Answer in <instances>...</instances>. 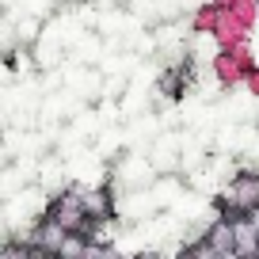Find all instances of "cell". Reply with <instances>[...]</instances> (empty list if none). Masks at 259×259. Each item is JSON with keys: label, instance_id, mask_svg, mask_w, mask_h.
I'll return each mask as SVG.
<instances>
[{"label": "cell", "instance_id": "cell-1", "mask_svg": "<svg viewBox=\"0 0 259 259\" xmlns=\"http://www.w3.org/2000/svg\"><path fill=\"white\" fill-rule=\"evenodd\" d=\"M251 69H255V61H251V46L218 50V57H213V76H218V84H225V88H236V84L244 80V73H251Z\"/></svg>", "mask_w": 259, "mask_h": 259}, {"label": "cell", "instance_id": "cell-2", "mask_svg": "<svg viewBox=\"0 0 259 259\" xmlns=\"http://www.w3.org/2000/svg\"><path fill=\"white\" fill-rule=\"evenodd\" d=\"M210 34H213V42H218L221 50H240V46H248V38H251V31L244 23H236L225 8H221V16H218V23H213Z\"/></svg>", "mask_w": 259, "mask_h": 259}, {"label": "cell", "instance_id": "cell-3", "mask_svg": "<svg viewBox=\"0 0 259 259\" xmlns=\"http://www.w3.org/2000/svg\"><path fill=\"white\" fill-rule=\"evenodd\" d=\"M229 16L236 19V23H244L251 31V27H255V0H233V4H229Z\"/></svg>", "mask_w": 259, "mask_h": 259}, {"label": "cell", "instance_id": "cell-4", "mask_svg": "<svg viewBox=\"0 0 259 259\" xmlns=\"http://www.w3.org/2000/svg\"><path fill=\"white\" fill-rule=\"evenodd\" d=\"M218 16H221V8H213V4H202V8L194 12L191 23H194V31H198V34H210L213 23H218Z\"/></svg>", "mask_w": 259, "mask_h": 259}, {"label": "cell", "instance_id": "cell-5", "mask_svg": "<svg viewBox=\"0 0 259 259\" xmlns=\"http://www.w3.org/2000/svg\"><path fill=\"white\" fill-rule=\"evenodd\" d=\"M206 4H213V8H229L233 0H206Z\"/></svg>", "mask_w": 259, "mask_h": 259}]
</instances>
